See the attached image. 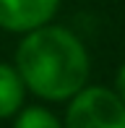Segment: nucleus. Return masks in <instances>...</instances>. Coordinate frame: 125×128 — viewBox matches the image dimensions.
<instances>
[{
  "label": "nucleus",
  "mask_w": 125,
  "mask_h": 128,
  "mask_svg": "<svg viewBox=\"0 0 125 128\" xmlns=\"http://www.w3.org/2000/svg\"><path fill=\"white\" fill-rule=\"evenodd\" d=\"M16 71L24 86L42 100H73L86 89L89 55L73 32L62 26H39L21 39Z\"/></svg>",
  "instance_id": "f257e3e1"
},
{
  "label": "nucleus",
  "mask_w": 125,
  "mask_h": 128,
  "mask_svg": "<svg viewBox=\"0 0 125 128\" xmlns=\"http://www.w3.org/2000/svg\"><path fill=\"white\" fill-rule=\"evenodd\" d=\"M65 128H125V104L104 86H86L70 100Z\"/></svg>",
  "instance_id": "f03ea898"
},
{
  "label": "nucleus",
  "mask_w": 125,
  "mask_h": 128,
  "mask_svg": "<svg viewBox=\"0 0 125 128\" xmlns=\"http://www.w3.org/2000/svg\"><path fill=\"white\" fill-rule=\"evenodd\" d=\"M60 0H0V29L29 34L47 26Z\"/></svg>",
  "instance_id": "7ed1b4c3"
},
{
  "label": "nucleus",
  "mask_w": 125,
  "mask_h": 128,
  "mask_svg": "<svg viewBox=\"0 0 125 128\" xmlns=\"http://www.w3.org/2000/svg\"><path fill=\"white\" fill-rule=\"evenodd\" d=\"M24 81L18 71L8 63H0V118H10L24 104Z\"/></svg>",
  "instance_id": "20e7f679"
},
{
  "label": "nucleus",
  "mask_w": 125,
  "mask_h": 128,
  "mask_svg": "<svg viewBox=\"0 0 125 128\" xmlns=\"http://www.w3.org/2000/svg\"><path fill=\"white\" fill-rule=\"evenodd\" d=\"M13 128H62L60 120L44 107H26L18 112Z\"/></svg>",
  "instance_id": "39448f33"
},
{
  "label": "nucleus",
  "mask_w": 125,
  "mask_h": 128,
  "mask_svg": "<svg viewBox=\"0 0 125 128\" xmlns=\"http://www.w3.org/2000/svg\"><path fill=\"white\" fill-rule=\"evenodd\" d=\"M117 97L123 100V104H125V66L117 71V92H115Z\"/></svg>",
  "instance_id": "423d86ee"
}]
</instances>
